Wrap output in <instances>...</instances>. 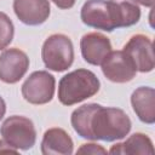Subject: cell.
<instances>
[{
    "label": "cell",
    "mask_w": 155,
    "mask_h": 155,
    "mask_svg": "<svg viewBox=\"0 0 155 155\" xmlns=\"http://www.w3.org/2000/svg\"><path fill=\"white\" fill-rule=\"evenodd\" d=\"M80 18L87 27L110 33L138 23L140 8L136 0H87Z\"/></svg>",
    "instance_id": "6da1fadb"
},
{
    "label": "cell",
    "mask_w": 155,
    "mask_h": 155,
    "mask_svg": "<svg viewBox=\"0 0 155 155\" xmlns=\"http://www.w3.org/2000/svg\"><path fill=\"white\" fill-rule=\"evenodd\" d=\"M131 127V119L122 109L98 104L90 120L91 140H120L130 133Z\"/></svg>",
    "instance_id": "7a4b0ae2"
},
{
    "label": "cell",
    "mask_w": 155,
    "mask_h": 155,
    "mask_svg": "<svg viewBox=\"0 0 155 155\" xmlns=\"http://www.w3.org/2000/svg\"><path fill=\"white\" fill-rule=\"evenodd\" d=\"M101 81L88 69H76L65 74L58 82V101L67 107L78 104L98 93Z\"/></svg>",
    "instance_id": "3957f363"
},
{
    "label": "cell",
    "mask_w": 155,
    "mask_h": 155,
    "mask_svg": "<svg viewBox=\"0 0 155 155\" xmlns=\"http://www.w3.org/2000/svg\"><path fill=\"white\" fill-rule=\"evenodd\" d=\"M41 58L48 70L61 73L68 70L74 62V46L69 36L52 34L42 44Z\"/></svg>",
    "instance_id": "277c9868"
},
{
    "label": "cell",
    "mask_w": 155,
    "mask_h": 155,
    "mask_svg": "<svg viewBox=\"0 0 155 155\" xmlns=\"http://www.w3.org/2000/svg\"><path fill=\"white\" fill-rule=\"evenodd\" d=\"M0 134L8 145L17 150H29L36 142V130L33 121L21 115L7 117L0 127Z\"/></svg>",
    "instance_id": "5b68a950"
},
{
    "label": "cell",
    "mask_w": 155,
    "mask_h": 155,
    "mask_svg": "<svg viewBox=\"0 0 155 155\" xmlns=\"http://www.w3.org/2000/svg\"><path fill=\"white\" fill-rule=\"evenodd\" d=\"M56 90V79L46 70L33 71L22 85L23 98L35 105L47 104L52 101Z\"/></svg>",
    "instance_id": "8992f818"
},
{
    "label": "cell",
    "mask_w": 155,
    "mask_h": 155,
    "mask_svg": "<svg viewBox=\"0 0 155 155\" xmlns=\"http://www.w3.org/2000/svg\"><path fill=\"white\" fill-rule=\"evenodd\" d=\"M133 62L139 73H150L155 67L153 41L144 34H136L130 38L122 50Z\"/></svg>",
    "instance_id": "52a82bcc"
},
{
    "label": "cell",
    "mask_w": 155,
    "mask_h": 155,
    "mask_svg": "<svg viewBox=\"0 0 155 155\" xmlns=\"http://www.w3.org/2000/svg\"><path fill=\"white\" fill-rule=\"evenodd\" d=\"M103 75L111 82L126 84L137 74L132 59L122 51H111L101 64Z\"/></svg>",
    "instance_id": "ba28073f"
},
{
    "label": "cell",
    "mask_w": 155,
    "mask_h": 155,
    "mask_svg": "<svg viewBox=\"0 0 155 155\" xmlns=\"http://www.w3.org/2000/svg\"><path fill=\"white\" fill-rule=\"evenodd\" d=\"M27 53L17 47L6 48L0 54V80L5 84L18 82L29 69Z\"/></svg>",
    "instance_id": "9c48e42d"
},
{
    "label": "cell",
    "mask_w": 155,
    "mask_h": 155,
    "mask_svg": "<svg viewBox=\"0 0 155 155\" xmlns=\"http://www.w3.org/2000/svg\"><path fill=\"white\" fill-rule=\"evenodd\" d=\"M80 50L85 62L91 65H101L105 57L111 52V42L104 34L92 31L81 38Z\"/></svg>",
    "instance_id": "30bf717a"
},
{
    "label": "cell",
    "mask_w": 155,
    "mask_h": 155,
    "mask_svg": "<svg viewBox=\"0 0 155 155\" xmlns=\"http://www.w3.org/2000/svg\"><path fill=\"white\" fill-rule=\"evenodd\" d=\"M13 11L25 25H40L51 13L50 0H13Z\"/></svg>",
    "instance_id": "8fae6325"
},
{
    "label": "cell",
    "mask_w": 155,
    "mask_h": 155,
    "mask_svg": "<svg viewBox=\"0 0 155 155\" xmlns=\"http://www.w3.org/2000/svg\"><path fill=\"white\" fill-rule=\"evenodd\" d=\"M131 105L137 117L148 125L155 122V90L149 86H140L131 94Z\"/></svg>",
    "instance_id": "7c38bea8"
},
{
    "label": "cell",
    "mask_w": 155,
    "mask_h": 155,
    "mask_svg": "<svg viewBox=\"0 0 155 155\" xmlns=\"http://www.w3.org/2000/svg\"><path fill=\"white\" fill-rule=\"evenodd\" d=\"M41 153L44 155H70L74 153L73 139L63 128H48L41 140Z\"/></svg>",
    "instance_id": "4fadbf2b"
},
{
    "label": "cell",
    "mask_w": 155,
    "mask_h": 155,
    "mask_svg": "<svg viewBox=\"0 0 155 155\" xmlns=\"http://www.w3.org/2000/svg\"><path fill=\"white\" fill-rule=\"evenodd\" d=\"M110 154H121V155H137V154H154V145L149 136L136 132L131 134L125 142L116 143L109 149Z\"/></svg>",
    "instance_id": "5bb4252c"
},
{
    "label": "cell",
    "mask_w": 155,
    "mask_h": 155,
    "mask_svg": "<svg viewBox=\"0 0 155 155\" xmlns=\"http://www.w3.org/2000/svg\"><path fill=\"white\" fill-rule=\"evenodd\" d=\"M97 107H98L97 103H88V104H84V105L76 108L71 113V116H70L71 126H73L74 131L78 133V136H80L84 139L91 140L90 120H91V116Z\"/></svg>",
    "instance_id": "9a60e30c"
},
{
    "label": "cell",
    "mask_w": 155,
    "mask_h": 155,
    "mask_svg": "<svg viewBox=\"0 0 155 155\" xmlns=\"http://www.w3.org/2000/svg\"><path fill=\"white\" fill-rule=\"evenodd\" d=\"M15 25L11 18L5 13L0 12V51L5 50L13 40Z\"/></svg>",
    "instance_id": "2e32d148"
},
{
    "label": "cell",
    "mask_w": 155,
    "mask_h": 155,
    "mask_svg": "<svg viewBox=\"0 0 155 155\" xmlns=\"http://www.w3.org/2000/svg\"><path fill=\"white\" fill-rule=\"evenodd\" d=\"M78 154H107V149L103 148L102 145L97 144V143H85L82 144L78 151Z\"/></svg>",
    "instance_id": "e0dca14e"
},
{
    "label": "cell",
    "mask_w": 155,
    "mask_h": 155,
    "mask_svg": "<svg viewBox=\"0 0 155 155\" xmlns=\"http://www.w3.org/2000/svg\"><path fill=\"white\" fill-rule=\"evenodd\" d=\"M58 8H61V10H69V8H71L74 5H75V2H76V0H51Z\"/></svg>",
    "instance_id": "ac0fdd59"
},
{
    "label": "cell",
    "mask_w": 155,
    "mask_h": 155,
    "mask_svg": "<svg viewBox=\"0 0 155 155\" xmlns=\"http://www.w3.org/2000/svg\"><path fill=\"white\" fill-rule=\"evenodd\" d=\"M1 153H12V154H17L18 150L12 148L11 145H8L4 139H0V154Z\"/></svg>",
    "instance_id": "d6986e66"
},
{
    "label": "cell",
    "mask_w": 155,
    "mask_h": 155,
    "mask_svg": "<svg viewBox=\"0 0 155 155\" xmlns=\"http://www.w3.org/2000/svg\"><path fill=\"white\" fill-rule=\"evenodd\" d=\"M5 113H6V103H5L4 98L0 96V120L5 116Z\"/></svg>",
    "instance_id": "ffe728a7"
},
{
    "label": "cell",
    "mask_w": 155,
    "mask_h": 155,
    "mask_svg": "<svg viewBox=\"0 0 155 155\" xmlns=\"http://www.w3.org/2000/svg\"><path fill=\"white\" fill-rule=\"evenodd\" d=\"M136 1L138 4L145 6V7H153L154 6V2H155V0H136Z\"/></svg>",
    "instance_id": "44dd1931"
}]
</instances>
